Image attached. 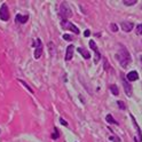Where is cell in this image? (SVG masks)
Instances as JSON below:
<instances>
[{"label":"cell","mask_w":142,"mask_h":142,"mask_svg":"<svg viewBox=\"0 0 142 142\" xmlns=\"http://www.w3.org/2000/svg\"><path fill=\"white\" fill-rule=\"evenodd\" d=\"M116 57H117L118 62L120 63V65L124 68V69H126V68L129 65V63L132 62L131 55H129L128 51H127V49H126L124 46H121L120 48H119L118 53L116 54Z\"/></svg>","instance_id":"1"},{"label":"cell","mask_w":142,"mask_h":142,"mask_svg":"<svg viewBox=\"0 0 142 142\" xmlns=\"http://www.w3.org/2000/svg\"><path fill=\"white\" fill-rule=\"evenodd\" d=\"M60 16L62 17V20L64 21L67 19H70L72 16V13H71V9H70L69 5H68L65 1L61 3V6H60Z\"/></svg>","instance_id":"2"},{"label":"cell","mask_w":142,"mask_h":142,"mask_svg":"<svg viewBox=\"0 0 142 142\" xmlns=\"http://www.w3.org/2000/svg\"><path fill=\"white\" fill-rule=\"evenodd\" d=\"M61 25L63 29H67V30H70V31H72V32H75L76 35H79V29H78L77 27H76L75 24H72L71 22L67 21V20H64V21L61 22Z\"/></svg>","instance_id":"3"},{"label":"cell","mask_w":142,"mask_h":142,"mask_svg":"<svg viewBox=\"0 0 142 142\" xmlns=\"http://www.w3.org/2000/svg\"><path fill=\"white\" fill-rule=\"evenodd\" d=\"M0 19L5 22L9 20V11H8V7H7L6 4H4V5L1 6V8H0Z\"/></svg>","instance_id":"4"},{"label":"cell","mask_w":142,"mask_h":142,"mask_svg":"<svg viewBox=\"0 0 142 142\" xmlns=\"http://www.w3.org/2000/svg\"><path fill=\"white\" fill-rule=\"evenodd\" d=\"M36 43H37V45H36V51H35V59H39V57L41 56V54H43V43H41V40L38 38V39H36Z\"/></svg>","instance_id":"5"},{"label":"cell","mask_w":142,"mask_h":142,"mask_svg":"<svg viewBox=\"0 0 142 142\" xmlns=\"http://www.w3.org/2000/svg\"><path fill=\"white\" fill-rule=\"evenodd\" d=\"M121 83H123V86H124V89H125V93L127 96H131L132 95V86L128 81L125 79L124 75H121Z\"/></svg>","instance_id":"6"},{"label":"cell","mask_w":142,"mask_h":142,"mask_svg":"<svg viewBox=\"0 0 142 142\" xmlns=\"http://www.w3.org/2000/svg\"><path fill=\"white\" fill-rule=\"evenodd\" d=\"M89 46H91V48L93 49L94 52H95V63H97V62L100 61V59H101V54H100V52H99V48H97V46H96V44L94 43V40H91L89 41Z\"/></svg>","instance_id":"7"},{"label":"cell","mask_w":142,"mask_h":142,"mask_svg":"<svg viewBox=\"0 0 142 142\" xmlns=\"http://www.w3.org/2000/svg\"><path fill=\"white\" fill-rule=\"evenodd\" d=\"M73 51H75L73 45H69L67 47V52H65V61H70V60L73 57Z\"/></svg>","instance_id":"8"},{"label":"cell","mask_w":142,"mask_h":142,"mask_svg":"<svg viewBox=\"0 0 142 142\" xmlns=\"http://www.w3.org/2000/svg\"><path fill=\"white\" fill-rule=\"evenodd\" d=\"M133 27H134V24L132 22H127V21L121 22V29H123V31H125V32H129V31L133 29Z\"/></svg>","instance_id":"9"},{"label":"cell","mask_w":142,"mask_h":142,"mask_svg":"<svg viewBox=\"0 0 142 142\" xmlns=\"http://www.w3.org/2000/svg\"><path fill=\"white\" fill-rule=\"evenodd\" d=\"M126 78H127V80L128 81H135L139 79V75H137L136 71H131L126 75Z\"/></svg>","instance_id":"10"},{"label":"cell","mask_w":142,"mask_h":142,"mask_svg":"<svg viewBox=\"0 0 142 142\" xmlns=\"http://www.w3.org/2000/svg\"><path fill=\"white\" fill-rule=\"evenodd\" d=\"M17 23H21V24H24L27 23V21L29 20V15H21V14H17L16 17H15Z\"/></svg>","instance_id":"11"},{"label":"cell","mask_w":142,"mask_h":142,"mask_svg":"<svg viewBox=\"0 0 142 142\" xmlns=\"http://www.w3.org/2000/svg\"><path fill=\"white\" fill-rule=\"evenodd\" d=\"M77 51L79 52V53L83 55V57L85 60H88V59H91V54H89V52L88 51H86V49H84V48H81V47H78L77 48Z\"/></svg>","instance_id":"12"},{"label":"cell","mask_w":142,"mask_h":142,"mask_svg":"<svg viewBox=\"0 0 142 142\" xmlns=\"http://www.w3.org/2000/svg\"><path fill=\"white\" fill-rule=\"evenodd\" d=\"M129 116H131V119L133 120V124H134V126H135V128L137 129V134H139V136H140V141H142V133H141V128L139 127V125H137L136 120H135V118L133 117V115H129Z\"/></svg>","instance_id":"13"},{"label":"cell","mask_w":142,"mask_h":142,"mask_svg":"<svg viewBox=\"0 0 142 142\" xmlns=\"http://www.w3.org/2000/svg\"><path fill=\"white\" fill-rule=\"evenodd\" d=\"M110 91L112 92V94L113 95H119V89H118V86L117 85H115V84H112V85L110 86Z\"/></svg>","instance_id":"14"},{"label":"cell","mask_w":142,"mask_h":142,"mask_svg":"<svg viewBox=\"0 0 142 142\" xmlns=\"http://www.w3.org/2000/svg\"><path fill=\"white\" fill-rule=\"evenodd\" d=\"M105 119H107V121L109 124H115V125H118V123L115 120V118H113L111 115H108L107 117H105Z\"/></svg>","instance_id":"15"},{"label":"cell","mask_w":142,"mask_h":142,"mask_svg":"<svg viewBox=\"0 0 142 142\" xmlns=\"http://www.w3.org/2000/svg\"><path fill=\"white\" fill-rule=\"evenodd\" d=\"M123 3H124V5H126V6H132V5H135L137 1L136 0H124Z\"/></svg>","instance_id":"16"},{"label":"cell","mask_w":142,"mask_h":142,"mask_svg":"<svg viewBox=\"0 0 142 142\" xmlns=\"http://www.w3.org/2000/svg\"><path fill=\"white\" fill-rule=\"evenodd\" d=\"M19 81H20V83H21V84H22V85H24V87H27V88H28V89H29V91H30V92H31V93H33V91H32V88H31V87H30V86H29V85H28V84H27V83H25V81H23V80H21V79H19Z\"/></svg>","instance_id":"17"},{"label":"cell","mask_w":142,"mask_h":142,"mask_svg":"<svg viewBox=\"0 0 142 142\" xmlns=\"http://www.w3.org/2000/svg\"><path fill=\"white\" fill-rule=\"evenodd\" d=\"M117 104H118V107H119V108H120V109H126V105H125V103H124V102L123 101H118L117 102Z\"/></svg>","instance_id":"18"},{"label":"cell","mask_w":142,"mask_h":142,"mask_svg":"<svg viewBox=\"0 0 142 142\" xmlns=\"http://www.w3.org/2000/svg\"><path fill=\"white\" fill-rule=\"evenodd\" d=\"M63 39L67 41H70V40H72V37L70 35H67V33H65V35H63Z\"/></svg>","instance_id":"19"},{"label":"cell","mask_w":142,"mask_h":142,"mask_svg":"<svg viewBox=\"0 0 142 142\" xmlns=\"http://www.w3.org/2000/svg\"><path fill=\"white\" fill-rule=\"evenodd\" d=\"M136 33L137 35H142V24H139L136 27Z\"/></svg>","instance_id":"20"},{"label":"cell","mask_w":142,"mask_h":142,"mask_svg":"<svg viewBox=\"0 0 142 142\" xmlns=\"http://www.w3.org/2000/svg\"><path fill=\"white\" fill-rule=\"evenodd\" d=\"M110 28H111V30H112L113 32H117L118 31V28H117V25H116L115 23H112V24L110 25Z\"/></svg>","instance_id":"21"},{"label":"cell","mask_w":142,"mask_h":142,"mask_svg":"<svg viewBox=\"0 0 142 142\" xmlns=\"http://www.w3.org/2000/svg\"><path fill=\"white\" fill-rule=\"evenodd\" d=\"M54 131H55V133H54L53 135H52V137H53V139L55 140V139H57V137H59V133H57V129H56V128L54 129Z\"/></svg>","instance_id":"22"},{"label":"cell","mask_w":142,"mask_h":142,"mask_svg":"<svg viewBox=\"0 0 142 142\" xmlns=\"http://www.w3.org/2000/svg\"><path fill=\"white\" fill-rule=\"evenodd\" d=\"M60 121H61V124H62V125H64V126H68V123H67V121H65L64 120V119H63V118H60Z\"/></svg>","instance_id":"23"},{"label":"cell","mask_w":142,"mask_h":142,"mask_svg":"<svg viewBox=\"0 0 142 142\" xmlns=\"http://www.w3.org/2000/svg\"><path fill=\"white\" fill-rule=\"evenodd\" d=\"M84 36H85V37H89V36H91V31H89V30H86Z\"/></svg>","instance_id":"24"},{"label":"cell","mask_w":142,"mask_h":142,"mask_svg":"<svg viewBox=\"0 0 142 142\" xmlns=\"http://www.w3.org/2000/svg\"><path fill=\"white\" fill-rule=\"evenodd\" d=\"M141 61H142V59H141Z\"/></svg>","instance_id":"25"}]
</instances>
